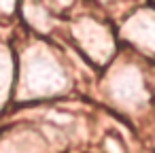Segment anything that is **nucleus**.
<instances>
[{
	"label": "nucleus",
	"mask_w": 155,
	"mask_h": 153,
	"mask_svg": "<svg viewBox=\"0 0 155 153\" xmlns=\"http://www.w3.org/2000/svg\"><path fill=\"white\" fill-rule=\"evenodd\" d=\"M15 98L21 102L49 98L66 87V72L58 58L45 47H30L17 68Z\"/></svg>",
	"instance_id": "f257e3e1"
},
{
	"label": "nucleus",
	"mask_w": 155,
	"mask_h": 153,
	"mask_svg": "<svg viewBox=\"0 0 155 153\" xmlns=\"http://www.w3.org/2000/svg\"><path fill=\"white\" fill-rule=\"evenodd\" d=\"M74 36L79 41V45L83 47V51L89 58H94L96 62H104L110 55V51H113V43L106 36V30H102L94 22H81V24H77Z\"/></svg>",
	"instance_id": "f03ea898"
},
{
	"label": "nucleus",
	"mask_w": 155,
	"mask_h": 153,
	"mask_svg": "<svg viewBox=\"0 0 155 153\" xmlns=\"http://www.w3.org/2000/svg\"><path fill=\"white\" fill-rule=\"evenodd\" d=\"M110 94L117 102L134 106L144 98V87H142V77L138 75L136 68H121L110 77Z\"/></svg>",
	"instance_id": "7ed1b4c3"
},
{
	"label": "nucleus",
	"mask_w": 155,
	"mask_h": 153,
	"mask_svg": "<svg viewBox=\"0 0 155 153\" xmlns=\"http://www.w3.org/2000/svg\"><path fill=\"white\" fill-rule=\"evenodd\" d=\"M45 140L34 130H13L0 136V153H43Z\"/></svg>",
	"instance_id": "20e7f679"
},
{
	"label": "nucleus",
	"mask_w": 155,
	"mask_h": 153,
	"mask_svg": "<svg viewBox=\"0 0 155 153\" xmlns=\"http://www.w3.org/2000/svg\"><path fill=\"white\" fill-rule=\"evenodd\" d=\"M17 81V60L7 43L0 41V113L9 106V100L15 96Z\"/></svg>",
	"instance_id": "39448f33"
},
{
	"label": "nucleus",
	"mask_w": 155,
	"mask_h": 153,
	"mask_svg": "<svg viewBox=\"0 0 155 153\" xmlns=\"http://www.w3.org/2000/svg\"><path fill=\"white\" fill-rule=\"evenodd\" d=\"M19 7V0H0V17H13Z\"/></svg>",
	"instance_id": "423d86ee"
}]
</instances>
